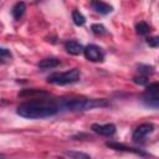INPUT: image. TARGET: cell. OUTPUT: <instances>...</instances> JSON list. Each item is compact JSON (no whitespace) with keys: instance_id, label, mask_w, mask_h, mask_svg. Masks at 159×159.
<instances>
[{"instance_id":"cell-1","label":"cell","mask_w":159,"mask_h":159,"mask_svg":"<svg viewBox=\"0 0 159 159\" xmlns=\"http://www.w3.org/2000/svg\"><path fill=\"white\" fill-rule=\"evenodd\" d=\"M60 111L58 103L53 99L47 98H35L32 101L25 102L17 107L16 113L27 119H42L55 116Z\"/></svg>"},{"instance_id":"cell-2","label":"cell","mask_w":159,"mask_h":159,"mask_svg":"<svg viewBox=\"0 0 159 159\" xmlns=\"http://www.w3.org/2000/svg\"><path fill=\"white\" fill-rule=\"evenodd\" d=\"M108 103L104 99H92V98H67L61 101L58 108H63L66 111L78 112V111H88L97 107H107Z\"/></svg>"},{"instance_id":"cell-3","label":"cell","mask_w":159,"mask_h":159,"mask_svg":"<svg viewBox=\"0 0 159 159\" xmlns=\"http://www.w3.org/2000/svg\"><path fill=\"white\" fill-rule=\"evenodd\" d=\"M81 78V72L77 68H72L66 72H55L47 77V82L56 84V86H66V84H72L80 81Z\"/></svg>"},{"instance_id":"cell-4","label":"cell","mask_w":159,"mask_h":159,"mask_svg":"<svg viewBox=\"0 0 159 159\" xmlns=\"http://www.w3.org/2000/svg\"><path fill=\"white\" fill-rule=\"evenodd\" d=\"M143 102L148 107H152L154 109L158 108V104H159V84H158V82L150 83L145 88V91L143 93Z\"/></svg>"},{"instance_id":"cell-5","label":"cell","mask_w":159,"mask_h":159,"mask_svg":"<svg viewBox=\"0 0 159 159\" xmlns=\"http://www.w3.org/2000/svg\"><path fill=\"white\" fill-rule=\"evenodd\" d=\"M83 55L91 62H102L104 60V53H103V51L97 45H88V46H86L83 48Z\"/></svg>"},{"instance_id":"cell-6","label":"cell","mask_w":159,"mask_h":159,"mask_svg":"<svg viewBox=\"0 0 159 159\" xmlns=\"http://www.w3.org/2000/svg\"><path fill=\"white\" fill-rule=\"evenodd\" d=\"M153 132H154V125L152 123H143L134 129L132 138L134 142H139V140H143L145 137H148Z\"/></svg>"},{"instance_id":"cell-7","label":"cell","mask_w":159,"mask_h":159,"mask_svg":"<svg viewBox=\"0 0 159 159\" xmlns=\"http://www.w3.org/2000/svg\"><path fill=\"white\" fill-rule=\"evenodd\" d=\"M92 130L99 135H103V137H112L116 134V125L112 124V123H107V124H98V123H94L92 124Z\"/></svg>"},{"instance_id":"cell-8","label":"cell","mask_w":159,"mask_h":159,"mask_svg":"<svg viewBox=\"0 0 159 159\" xmlns=\"http://www.w3.org/2000/svg\"><path fill=\"white\" fill-rule=\"evenodd\" d=\"M107 147H109L111 149L113 150H120V152H129V153H134V154H139V155H147V153H144L143 150L140 149H137V148H132V147H128L125 144H122V143H117V142H108L106 143Z\"/></svg>"},{"instance_id":"cell-9","label":"cell","mask_w":159,"mask_h":159,"mask_svg":"<svg viewBox=\"0 0 159 159\" xmlns=\"http://www.w3.org/2000/svg\"><path fill=\"white\" fill-rule=\"evenodd\" d=\"M91 6L97 14H101V15H107V14L112 12V10H113V7L109 4L103 2V1H92Z\"/></svg>"},{"instance_id":"cell-10","label":"cell","mask_w":159,"mask_h":159,"mask_svg":"<svg viewBox=\"0 0 159 159\" xmlns=\"http://www.w3.org/2000/svg\"><path fill=\"white\" fill-rule=\"evenodd\" d=\"M65 48H66V51H67L68 53L77 56V55H80V53L83 52V48H84V47H83L80 42H77V41H75V40H70V41H67V42L65 43Z\"/></svg>"},{"instance_id":"cell-11","label":"cell","mask_w":159,"mask_h":159,"mask_svg":"<svg viewBox=\"0 0 159 159\" xmlns=\"http://www.w3.org/2000/svg\"><path fill=\"white\" fill-rule=\"evenodd\" d=\"M25 11H26V5H25V2H22V1H19V2H16L14 6H12V10H11V14H12V17H14V20H20L24 15H25Z\"/></svg>"},{"instance_id":"cell-12","label":"cell","mask_w":159,"mask_h":159,"mask_svg":"<svg viewBox=\"0 0 159 159\" xmlns=\"http://www.w3.org/2000/svg\"><path fill=\"white\" fill-rule=\"evenodd\" d=\"M60 60L57 58H53V57H50V58H45L42 60L41 62H39V68H41L42 71H46V70H52L55 67H57L60 65Z\"/></svg>"},{"instance_id":"cell-13","label":"cell","mask_w":159,"mask_h":159,"mask_svg":"<svg viewBox=\"0 0 159 159\" xmlns=\"http://www.w3.org/2000/svg\"><path fill=\"white\" fill-rule=\"evenodd\" d=\"M72 20H73L75 25H77V26H83L86 24L84 15L81 11H78V10H73L72 11Z\"/></svg>"},{"instance_id":"cell-14","label":"cell","mask_w":159,"mask_h":159,"mask_svg":"<svg viewBox=\"0 0 159 159\" xmlns=\"http://www.w3.org/2000/svg\"><path fill=\"white\" fill-rule=\"evenodd\" d=\"M65 154L70 157L71 159H91V155L83 153V152H77V150H66Z\"/></svg>"},{"instance_id":"cell-15","label":"cell","mask_w":159,"mask_h":159,"mask_svg":"<svg viewBox=\"0 0 159 159\" xmlns=\"http://www.w3.org/2000/svg\"><path fill=\"white\" fill-rule=\"evenodd\" d=\"M149 30H150V27L145 21H140L135 25V31L138 35H147L149 32Z\"/></svg>"},{"instance_id":"cell-16","label":"cell","mask_w":159,"mask_h":159,"mask_svg":"<svg viewBox=\"0 0 159 159\" xmlns=\"http://www.w3.org/2000/svg\"><path fill=\"white\" fill-rule=\"evenodd\" d=\"M12 58V55L10 52V50L5 48V47H0V62H9L11 61Z\"/></svg>"},{"instance_id":"cell-17","label":"cell","mask_w":159,"mask_h":159,"mask_svg":"<svg viewBox=\"0 0 159 159\" xmlns=\"http://www.w3.org/2000/svg\"><path fill=\"white\" fill-rule=\"evenodd\" d=\"M91 30L97 36H102V35H106L107 34V30H106V27L102 24H93L91 26Z\"/></svg>"},{"instance_id":"cell-18","label":"cell","mask_w":159,"mask_h":159,"mask_svg":"<svg viewBox=\"0 0 159 159\" xmlns=\"http://www.w3.org/2000/svg\"><path fill=\"white\" fill-rule=\"evenodd\" d=\"M147 43L150 46V47H158V45H159V39L157 37V36H152V37H148L147 39Z\"/></svg>"},{"instance_id":"cell-19","label":"cell","mask_w":159,"mask_h":159,"mask_svg":"<svg viewBox=\"0 0 159 159\" xmlns=\"http://www.w3.org/2000/svg\"><path fill=\"white\" fill-rule=\"evenodd\" d=\"M153 70H154V68H153L152 66H143V65L139 66V73H143L144 76H147L148 73H153V72H154Z\"/></svg>"},{"instance_id":"cell-20","label":"cell","mask_w":159,"mask_h":159,"mask_svg":"<svg viewBox=\"0 0 159 159\" xmlns=\"http://www.w3.org/2000/svg\"><path fill=\"white\" fill-rule=\"evenodd\" d=\"M134 82L138 84H145L147 83V76H144V75L137 76V77H134Z\"/></svg>"},{"instance_id":"cell-21","label":"cell","mask_w":159,"mask_h":159,"mask_svg":"<svg viewBox=\"0 0 159 159\" xmlns=\"http://www.w3.org/2000/svg\"><path fill=\"white\" fill-rule=\"evenodd\" d=\"M58 159H65V158H58Z\"/></svg>"}]
</instances>
